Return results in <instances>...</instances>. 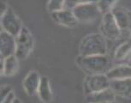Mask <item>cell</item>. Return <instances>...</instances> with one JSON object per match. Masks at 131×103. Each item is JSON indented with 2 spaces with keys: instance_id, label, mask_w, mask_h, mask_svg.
<instances>
[{
  "instance_id": "6da1fadb",
  "label": "cell",
  "mask_w": 131,
  "mask_h": 103,
  "mask_svg": "<svg viewBox=\"0 0 131 103\" xmlns=\"http://www.w3.org/2000/svg\"><path fill=\"white\" fill-rule=\"evenodd\" d=\"M76 63L88 76L106 74L111 68L110 58L107 55H97L82 57L79 56Z\"/></svg>"
},
{
  "instance_id": "7a4b0ae2",
  "label": "cell",
  "mask_w": 131,
  "mask_h": 103,
  "mask_svg": "<svg viewBox=\"0 0 131 103\" xmlns=\"http://www.w3.org/2000/svg\"><path fill=\"white\" fill-rule=\"evenodd\" d=\"M107 40L101 34H90L83 38L79 46L80 56L107 55Z\"/></svg>"
},
{
  "instance_id": "3957f363",
  "label": "cell",
  "mask_w": 131,
  "mask_h": 103,
  "mask_svg": "<svg viewBox=\"0 0 131 103\" xmlns=\"http://www.w3.org/2000/svg\"><path fill=\"white\" fill-rule=\"evenodd\" d=\"M72 11L78 23H93L101 15L96 1H81Z\"/></svg>"
},
{
  "instance_id": "277c9868",
  "label": "cell",
  "mask_w": 131,
  "mask_h": 103,
  "mask_svg": "<svg viewBox=\"0 0 131 103\" xmlns=\"http://www.w3.org/2000/svg\"><path fill=\"white\" fill-rule=\"evenodd\" d=\"M16 57L19 61L25 60L30 55L34 46V39L28 28L23 27L20 34L16 37Z\"/></svg>"
},
{
  "instance_id": "5b68a950",
  "label": "cell",
  "mask_w": 131,
  "mask_h": 103,
  "mask_svg": "<svg viewBox=\"0 0 131 103\" xmlns=\"http://www.w3.org/2000/svg\"><path fill=\"white\" fill-rule=\"evenodd\" d=\"M111 81L106 74L86 76L84 81V92L86 95L110 89Z\"/></svg>"
},
{
  "instance_id": "8992f818",
  "label": "cell",
  "mask_w": 131,
  "mask_h": 103,
  "mask_svg": "<svg viewBox=\"0 0 131 103\" xmlns=\"http://www.w3.org/2000/svg\"><path fill=\"white\" fill-rule=\"evenodd\" d=\"M100 32L104 37L109 40H118L123 34V31L116 23L112 13L105 14L102 16L100 23Z\"/></svg>"
},
{
  "instance_id": "52a82bcc",
  "label": "cell",
  "mask_w": 131,
  "mask_h": 103,
  "mask_svg": "<svg viewBox=\"0 0 131 103\" xmlns=\"http://www.w3.org/2000/svg\"><path fill=\"white\" fill-rule=\"evenodd\" d=\"M1 27L3 31L16 37L23 29L21 19L11 8H9L3 16H1Z\"/></svg>"
},
{
  "instance_id": "ba28073f",
  "label": "cell",
  "mask_w": 131,
  "mask_h": 103,
  "mask_svg": "<svg viewBox=\"0 0 131 103\" xmlns=\"http://www.w3.org/2000/svg\"><path fill=\"white\" fill-rule=\"evenodd\" d=\"M16 51V37L2 30L0 33V55L2 58L15 55Z\"/></svg>"
},
{
  "instance_id": "9c48e42d",
  "label": "cell",
  "mask_w": 131,
  "mask_h": 103,
  "mask_svg": "<svg viewBox=\"0 0 131 103\" xmlns=\"http://www.w3.org/2000/svg\"><path fill=\"white\" fill-rule=\"evenodd\" d=\"M112 14L116 23L122 31L130 30L131 28V11L122 6L117 5L112 9Z\"/></svg>"
},
{
  "instance_id": "30bf717a",
  "label": "cell",
  "mask_w": 131,
  "mask_h": 103,
  "mask_svg": "<svg viewBox=\"0 0 131 103\" xmlns=\"http://www.w3.org/2000/svg\"><path fill=\"white\" fill-rule=\"evenodd\" d=\"M110 89L116 95V98L131 99V79L111 81Z\"/></svg>"
},
{
  "instance_id": "8fae6325",
  "label": "cell",
  "mask_w": 131,
  "mask_h": 103,
  "mask_svg": "<svg viewBox=\"0 0 131 103\" xmlns=\"http://www.w3.org/2000/svg\"><path fill=\"white\" fill-rule=\"evenodd\" d=\"M41 77L35 70H32L26 76L23 81V89L26 94L29 96H33L38 93Z\"/></svg>"
},
{
  "instance_id": "7c38bea8",
  "label": "cell",
  "mask_w": 131,
  "mask_h": 103,
  "mask_svg": "<svg viewBox=\"0 0 131 103\" xmlns=\"http://www.w3.org/2000/svg\"><path fill=\"white\" fill-rule=\"evenodd\" d=\"M110 81L131 79V66L126 64H117L106 73Z\"/></svg>"
},
{
  "instance_id": "4fadbf2b",
  "label": "cell",
  "mask_w": 131,
  "mask_h": 103,
  "mask_svg": "<svg viewBox=\"0 0 131 103\" xmlns=\"http://www.w3.org/2000/svg\"><path fill=\"white\" fill-rule=\"evenodd\" d=\"M52 20L58 24L65 27H75L77 25L78 21L76 20L75 15L72 11L63 9V11L51 14Z\"/></svg>"
},
{
  "instance_id": "5bb4252c",
  "label": "cell",
  "mask_w": 131,
  "mask_h": 103,
  "mask_svg": "<svg viewBox=\"0 0 131 103\" xmlns=\"http://www.w3.org/2000/svg\"><path fill=\"white\" fill-rule=\"evenodd\" d=\"M1 58L0 60V71L1 75H4L6 77L14 76L18 70L19 68V59L16 57V55L9 56L8 58Z\"/></svg>"
},
{
  "instance_id": "9a60e30c",
  "label": "cell",
  "mask_w": 131,
  "mask_h": 103,
  "mask_svg": "<svg viewBox=\"0 0 131 103\" xmlns=\"http://www.w3.org/2000/svg\"><path fill=\"white\" fill-rule=\"evenodd\" d=\"M116 95L111 89L86 95V102L88 103H113Z\"/></svg>"
},
{
  "instance_id": "2e32d148",
  "label": "cell",
  "mask_w": 131,
  "mask_h": 103,
  "mask_svg": "<svg viewBox=\"0 0 131 103\" xmlns=\"http://www.w3.org/2000/svg\"><path fill=\"white\" fill-rule=\"evenodd\" d=\"M37 94H38L39 99L44 103H50L52 100L53 94L51 88L50 81H49V78L46 76L41 77L40 84H39Z\"/></svg>"
},
{
  "instance_id": "e0dca14e",
  "label": "cell",
  "mask_w": 131,
  "mask_h": 103,
  "mask_svg": "<svg viewBox=\"0 0 131 103\" xmlns=\"http://www.w3.org/2000/svg\"><path fill=\"white\" fill-rule=\"evenodd\" d=\"M131 53V40L121 43L114 52V58L118 64H123Z\"/></svg>"
},
{
  "instance_id": "ac0fdd59",
  "label": "cell",
  "mask_w": 131,
  "mask_h": 103,
  "mask_svg": "<svg viewBox=\"0 0 131 103\" xmlns=\"http://www.w3.org/2000/svg\"><path fill=\"white\" fill-rule=\"evenodd\" d=\"M96 3L101 15L104 16L105 14L112 13V9L117 6V2L113 0H100V1H96Z\"/></svg>"
},
{
  "instance_id": "d6986e66",
  "label": "cell",
  "mask_w": 131,
  "mask_h": 103,
  "mask_svg": "<svg viewBox=\"0 0 131 103\" xmlns=\"http://www.w3.org/2000/svg\"><path fill=\"white\" fill-rule=\"evenodd\" d=\"M47 9L51 14L63 11L64 9V1L63 0H51L47 4Z\"/></svg>"
},
{
  "instance_id": "ffe728a7",
  "label": "cell",
  "mask_w": 131,
  "mask_h": 103,
  "mask_svg": "<svg viewBox=\"0 0 131 103\" xmlns=\"http://www.w3.org/2000/svg\"><path fill=\"white\" fill-rule=\"evenodd\" d=\"M12 91V88L9 85H4L1 87V90H0V100H4L8 95L10 94Z\"/></svg>"
},
{
  "instance_id": "44dd1931",
  "label": "cell",
  "mask_w": 131,
  "mask_h": 103,
  "mask_svg": "<svg viewBox=\"0 0 131 103\" xmlns=\"http://www.w3.org/2000/svg\"><path fill=\"white\" fill-rule=\"evenodd\" d=\"M16 99V97H15V94L14 92H11L10 94H9L8 96H7L5 99L4 100H2V101H0V103H13V101Z\"/></svg>"
},
{
  "instance_id": "7402d4cb",
  "label": "cell",
  "mask_w": 131,
  "mask_h": 103,
  "mask_svg": "<svg viewBox=\"0 0 131 103\" xmlns=\"http://www.w3.org/2000/svg\"><path fill=\"white\" fill-rule=\"evenodd\" d=\"M123 64H126V65H130V66H131V53L129 54V56L128 57L127 59H126Z\"/></svg>"
},
{
  "instance_id": "603a6c76",
  "label": "cell",
  "mask_w": 131,
  "mask_h": 103,
  "mask_svg": "<svg viewBox=\"0 0 131 103\" xmlns=\"http://www.w3.org/2000/svg\"><path fill=\"white\" fill-rule=\"evenodd\" d=\"M13 103H23V102L21 101V100H20V99H17V98H16V99H15V100L13 101Z\"/></svg>"
},
{
  "instance_id": "cb8c5ba5",
  "label": "cell",
  "mask_w": 131,
  "mask_h": 103,
  "mask_svg": "<svg viewBox=\"0 0 131 103\" xmlns=\"http://www.w3.org/2000/svg\"><path fill=\"white\" fill-rule=\"evenodd\" d=\"M129 40H131V29L129 30Z\"/></svg>"
},
{
  "instance_id": "d4e9b609",
  "label": "cell",
  "mask_w": 131,
  "mask_h": 103,
  "mask_svg": "<svg viewBox=\"0 0 131 103\" xmlns=\"http://www.w3.org/2000/svg\"><path fill=\"white\" fill-rule=\"evenodd\" d=\"M113 103H119V102H117V101H116V100H115V101L113 102Z\"/></svg>"
},
{
  "instance_id": "484cf974",
  "label": "cell",
  "mask_w": 131,
  "mask_h": 103,
  "mask_svg": "<svg viewBox=\"0 0 131 103\" xmlns=\"http://www.w3.org/2000/svg\"><path fill=\"white\" fill-rule=\"evenodd\" d=\"M85 103H88V102H85Z\"/></svg>"
}]
</instances>
